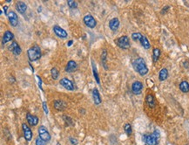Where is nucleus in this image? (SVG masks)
I'll return each mask as SVG.
<instances>
[{"instance_id": "f257e3e1", "label": "nucleus", "mask_w": 189, "mask_h": 145, "mask_svg": "<svg viewBox=\"0 0 189 145\" xmlns=\"http://www.w3.org/2000/svg\"><path fill=\"white\" fill-rule=\"evenodd\" d=\"M133 67L134 70L139 73L141 76H145L148 74V68L146 61L142 58H137L133 61Z\"/></svg>"}, {"instance_id": "f03ea898", "label": "nucleus", "mask_w": 189, "mask_h": 145, "mask_svg": "<svg viewBox=\"0 0 189 145\" xmlns=\"http://www.w3.org/2000/svg\"><path fill=\"white\" fill-rule=\"evenodd\" d=\"M160 138V131L157 130H155L154 132L151 135H144L142 136V140L147 145H158Z\"/></svg>"}, {"instance_id": "7ed1b4c3", "label": "nucleus", "mask_w": 189, "mask_h": 145, "mask_svg": "<svg viewBox=\"0 0 189 145\" xmlns=\"http://www.w3.org/2000/svg\"><path fill=\"white\" fill-rule=\"evenodd\" d=\"M27 55L30 61H36L41 58V49L38 45L30 47L27 51Z\"/></svg>"}, {"instance_id": "20e7f679", "label": "nucleus", "mask_w": 189, "mask_h": 145, "mask_svg": "<svg viewBox=\"0 0 189 145\" xmlns=\"http://www.w3.org/2000/svg\"><path fill=\"white\" fill-rule=\"evenodd\" d=\"M132 39L134 41H139L141 45H142L145 48V49H147V50L149 49V48L151 47L149 40L147 39V38L145 35L141 34L140 33H133L132 34Z\"/></svg>"}, {"instance_id": "39448f33", "label": "nucleus", "mask_w": 189, "mask_h": 145, "mask_svg": "<svg viewBox=\"0 0 189 145\" xmlns=\"http://www.w3.org/2000/svg\"><path fill=\"white\" fill-rule=\"evenodd\" d=\"M115 43L117 44V45L121 48V49H124V50H127V49H129L131 45H130V40H129V38L127 36H121L119 38H118L117 39H115Z\"/></svg>"}, {"instance_id": "423d86ee", "label": "nucleus", "mask_w": 189, "mask_h": 145, "mask_svg": "<svg viewBox=\"0 0 189 145\" xmlns=\"http://www.w3.org/2000/svg\"><path fill=\"white\" fill-rule=\"evenodd\" d=\"M38 131V136H39L43 141H44L45 142H50V140H51V135H50L49 131L46 130V128H45L44 126H43V125L39 126Z\"/></svg>"}, {"instance_id": "0eeeda50", "label": "nucleus", "mask_w": 189, "mask_h": 145, "mask_svg": "<svg viewBox=\"0 0 189 145\" xmlns=\"http://www.w3.org/2000/svg\"><path fill=\"white\" fill-rule=\"evenodd\" d=\"M83 20H84L85 25H86V26H88L89 28H94V27L97 25V21H96V19H94L91 14L86 15L85 17H84V19H83Z\"/></svg>"}, {"instance_id": "6e6552de", "label": "nucleus", "mask_w": 189, "mask_h": 145, "mask_svg": "<svg viewBox=\"0 0 189 145\" xmlns=\"http://www.w3.org/2000/svg\"><path fill=\"white\" fill-rule=\"evenodd\" d=\"M52 29H53V31L56 34V36H58V38H60V39L67 38V36H68L67 31L65 29H63L62 27H60L59 25H54Z\"/></svg>"}, {"instance_id": "1a4fd4ad", "label": "nucleus", "mask_w": 189, "mask_h": 145, "mask_svg": "<svg viewBox=\"0 0 189 145\" xmlns=\"http://www.w3.org/2000/svg\"><path fill=\"white\" fill-rule=\"evenodd\" d=\"M59 84H60L63 88H66V90H69V91L74 90V85H73V83L71 82L69 79H67V78H66V77L62 78V79L59 80Z\"/></svg>"}, {"instance_id": "9d476101", "label": "nucleus", "mask_w": 189, "mask_h": 145, "mask_svg": "<svg viewBox=\"0 0 189 145\" xmlns=\"http://www.w3.org/2000/svg\"><path fill=\"white\" fill-rule=\"evenodd\" d=\"M22 130H23V133H24V137L27 142H30L32 139V131L31 130L30 127H28L25 123L22 124Z\"/></svg>"}, {"instance_id": "9b49d317", "label": "nucleus", "mask_w": 189, "mask_h": 145, "mask_svg": "<svg viewBox=\"0 0 189 145\" xmlns=\"http://www.w3.org/2000/svg\"><path fill=\"white\" fill-rule=\"evenodd\" d=\"M8 19H9V22L11 24V26H17L18 24H19V17L17 13L13 11H11L9 13H8Z\"/></svg>"}, {"instance_id": "f8f14e48", "label": "nucleus", "mask_w": 189, "mask_h": 145, "mask_svg": "<svg viewBox=\"0 0 189 145\" xmlns=\"http://www.w3.org/2000/svg\"><path fill=\"white\" fill-rule=\"evenodd\" d=\"M8 49L15 55H19L22 52L21 50V47L19 46V45L16 42V41H13L8 47Z\"/></svg>"}, {"instance_id": "ddd939ff", "label": "nucleus", "mask_w": 189, "mask_h": 145, "mask_svg": "<svg viewBox=\"0 0 189 145\" xmlns=\"http://www.w3.org/2000/svg\"><path fill=\"white\" fill-rule=\"evenodd\" d=\"M143 89V84L142 82H139V80H137V82H133V85H132V91L134 94H141V91H142Z\"/></svg>"}, {"instance_id": "4468645a", "label": "nucleus", "mask_w": 189, "mask_h": 145, "mask_svg": "<svg viewBox=\"0 0 189 145\" xmlns=\"http://www.w3.org/2000/svg\"><path fill=\"white\" fill-rule=\"evenodd\" d=\"M26 120H27V122L29 123V125L31 126V127L37 126L38 123V116L31 115V114H30V113H27V115H26Z\"/></svg>"}, {"instance_id": "2eb2a0df", "label": "nucleus", "mask_w": 189, "mask_h": 145, "mask_svg": "<svg viewBox=\"0 0 189 145\" xmlns=\"http://www.w3.org/2000/svg\"><path fill=\"white\" fill-rule=\"evenodd\" d=\"M77 69H78V64L74 60H69L67 62V65L65 70L66 73H72V72H75Z\"/></svg>"}, {"instance_id": "dca6fc26", "label": "nucleus", "mask_w": 189, "mask_h": 145, "mask_svg": "<svg viewBox=\"0 0 189 145\" xmlns=\"http://www.w3.org/2000/svg\"><path fill=\"white\" fill-rule=\"evenodd\" d=\"M53 106H54L56 110L62 111V110H64L67 107V104L64 101H62V100H55L54 102H53Z\"/></svg>"}, {"instance_id": "f3484780", "label": "nucleus", "mask_w": 189, "mask_h": 145, "mask_svg": "<svg viewBox=\"0 0 189 145\" xmlns=\"http://www.w3.org/2000/svg\"><path fill=\"white\" fill-rule=\"evenodd\" d=\"M92 98H93V102L95 103V105H99L102 102L99 92L98 90V88H93L92 90Z\"/></svg>"}, {"instance_id": "a211bd4d", "label": "nucleus", "mask_w": 189, "mask_h": 145, "mask_svg": "<svg viewBox=\"0 0 189 145\" xmlns=\"http://www.w3.org/2000/svg\"><path fill=\"white\" fill-rule=\"evenodd\" d=\"M119 24L120 23H119V19L118 18H113V19H112L111 20L109 21V27H110V29H111L112 31H117L119 29Z\"/></svg>"}, {"instance_id": "6ab92c4d", "label": "nucleus", "mask_w": 189, "mask_h": 145, "mask_svg": "<svg viewBox=\"0 0 189 145\" xmlns=\"http://www.w3.org/2000/svg\"><path fill=\"white\" fill-rule=\"evenodd\" d=\"M13 38H14V35H13V33H11V31H6L5 33H4V35H3L2 43L5 45V44H6L7 42L11 41V40L13 39Z\"/></svg>"}, {"instance_id": "aec40b11", "label": "nucleus", "mask_w": 189, "mask_h": 145, "mask_svg": "<svg viewBox=\"0 0 189 145\" xmlns=\"http://www.w3.org/2000/svg\"><path fill=\"white\" fill-rule=\"evenodd\" d=\"M16 9H17V11L21 13V14H24L25 13L26 11V9H27V5H25V3L22 2V1H19L16 3Z\"/></svg>"}, {"instance_id": "412c9836", "label": "nucleus", "mask_w": 189, "mask_h": 145, "mask_svg": "<svg viewBox=\"0 0 189 145\" xmlns=\"http://www.w3.org/2000/svg\"><path fill=\"white\" fill-rule=\"evenodd\" d=\"M146 102L150 108H154L155 107V100L153 94H147L146 96Z\"/></svg>"}, {"instance_id": "4be33fe9", "label": "nucleus", "mask_w": 189, "mask_h": 145, "mask_svg": "<svg viewBox=\"0 0 189 145\" xmlns=\"http://www.w3.org/2000/svg\"><path fill=\"white\" fill-rule=\"evenodd\" d=\"M168 77V71L166 68H162L160 71V74H159V80L160 82H163V80H166Z\"/></svg>"}, {"instance_id": "5701e85b", "label": "nucleus", "mask_w": 189, "mask_h": 145, "mask_svg": "<svg viewBox=\"0 0 189 145\" xmlns=\"http://www.w3.org/2000/svg\"><path fill=\"white\" fill-rule=\"evenodd\" d=\"M92 71H93V76H94V78H95L97 83L99 84V83H100V80H99V77L98 72H97L96 65H95V63H94L93 59H92Z\"/></svg>"}, {"instance_id": "b1692460", "label": "nucleus", "mask_w": 189, "mask_h": 145, "mask_svg": "<svg viewBox=\"0 0 189 145\" xmlns=\"http://www.w3.org/2000/svg\"><path fill=\"white\" fill-rule=\"evenodd\" d=\"M180 89L183 93H188L189 92V83L186 80H183L180 84Z\"/></svg>"}, {"instance_id": "393cba45", "label": "nucleus", "mask_w": 189, "mask_h": 145, "mask_svg": "<svg viewBox=\"0 0 189 145\" xmlns=\"http://www.w3.org/2000/svg\"><path fill=\"white\" fill-rule=\"evenodd\" d=\"M160 56V50L159 48H154L153 51V62H156L157 60L159 59Z\"/></svg>"}, {"instance_id": "a878e982", "label": "nucleus", "mask_w": 189, "mask_h": 145, "mask_svg": "<svg viewBox=\"0 0 189 145\" xmlns=\"http://www.w3.org/2000/svg\"><path fill=\"white\" fill-rule=\"evenodd\" d=\"M106 59H107V52L105 49H103L102 54H101V60H102V64H103L105 69H108V67L106 66Z\"/></svg>"}, {"instance_id": "bb28decb", "label": "nucleus", "mask_w": 189, "mask_h": 145, "mask_svg": "<svg viewBox=\"0 0 189 145\" xmlns=\"http://www.w3.org/2000/svg\"><path fill=\"white\" fill-rule=\"evenodd\" d=\"M51 75H52V78L53 79V80H58V76H59V72H58V70L56 68V67H52V69H51Z\"/></svg>"}, {"instance_id": "cd10ccee", "label": "nucleus", "mask_w": 189, "mask_h": 145, "mask_svg": "<svg viewBox=\"0 0 189 145\" xmlns=\"http://www.w3.org/2000/svg\"><path fill=\"white\" fill-rule=\"evenodd\" d=\"M124 130H125V132L127 133V136H131V135H132L133 130H132V126H131V124H130V123H127V124H125Z\"/></svg>"}, {"instance_id": "c85d7f7f", "label": "nucleus", "mask_w": 189, "mask_h": 145, "mask_svg": "<svg viewBox=\"0 0 189 145\" xmlns=\"http://www.w3.org/2000/svg\"><path fill=\"white\" fill-rule=\"evenodd\" d=\"M67 5H68L69 8H71V9H76L78 7V4L75 1H73V0H68Z\"/></svg>"}, {"instance_id": "c756f323", "label": "nucleus", "mask_w": 189, "mask_h": 145, "mask_svg": "<svg viewBox=\"0 0 189 145\" xmlns=\"http://www.w3.org/2000/svg\"><path fill=\"white\" fill-rule=\"evenodd\" d=\"M35 143H36V145H45V142L43 141L39 136H38V137L36 138Z\"/></svg>"}, {"instance_id": "7c9ffc66", "label": "nucleus", "mask_w": 189, "mask_h": 145, "mask_svg": "<svg viewBox=\"0 0 189 145\" xmlns=\"http://www.w3.org/2000/svg\"><path fill=\"white\" fill-rule=\"evenodd\" d=\"M63 118L65 119V121L67 123V125H73V122L72 121V119L70 117H68L66 116H63Z\"/></svg>"}, {"instance_id": "2f4dec72", "label": "nucleus", "mask_w": 189, "mask_h": 145, "mask_svg": "<svg viewBox=\"0 0 189 145\" xmlns=\"http://www.w3.org/2000/svg\"><path fill=\"white\" fill-rule=\"evenodd\" d=\"M43 109H44V113L47 115L48 114V108H47V103H46V102H43Z\"/></svg>"}, {"instance_id": "473e14b6", "label": "nucleus", "mask_w": 189, "mask_h": 145, "mask_svg": "<svg viewBox=\"0 0 189 145\" xmlns=\"http://www.w3.org/2000/svg\"><path fill=\"white\" fill-rule=\"evenodd\" d=\"M69 140H70V142H71L72 145H77V144H78L77 139H75V138H73V137H70Z\"/></svg>"}, {"instance_id": "72a5a7b5", "label": "nucleus", "mask_w": 189, "mask_h": 145, "mask_svg": "<svg viewBox=\"0 0 189 145\" xmlns=\"http://www.w3.org/2000/svg\"><path fill=\"white\" fill-rule=\"evenodd\" d=\"M37 78L38 80V87H39V88L41 90H43V88H42V80H41V78L39 76H37Z\"/></svg>"}, {"instance_id": "f704fd0d", "label": "nucleus", "mask_w": 189, "mask_h": 145, "mask_svg": "<svg viewBox=\"0 0 189 145\" xmlns=\"http://www.w3.org/2000/svg\"><path fill=\"white\" fill-rule=\"evenodd\" d=\"M3 10H4V11H5V14L8 16V13H9V12H7V10H8V7H7L6 5H5V6H4V7H3Z\"/></svg>"}, {"instance_id": "c9c22d12", "label": "nucleus", "mask_w": 189, "mask_h": 145, "mask_svg": "<svg viewBox=\"0 0 189 145\" xmlns=\"http://www.w3.org/2000/svg\"><path fill=\"white\" fill-rule=\"evenodd\" d=\"M72 40H70V41L68 42V45L70 46V45H72Z\"/></svg>"}]
</instances>
